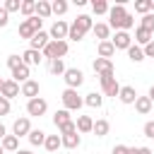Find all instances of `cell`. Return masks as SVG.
I'll use <instances>...</instances> for the list:
<instances>
[{
	"label": "cell",
	"mask_w": 154,
	"mask_h": 154,
	"mask_svg": "<svg viewBox=\"0 0 154 154\" xmlns=\"http://www.w3.org/2000/svg\"><path fill=\"white\" fill-rule=\"evenodd\" d=\"M132 24H135V17L125 10L123 0L116 2L113 7H108V26H111V29H116V31H128Z\"/></svg>",
	"instance_id": "obj_1"
},
{
	"label": "cell",
	"mask_w": 154,
	"mask_h": 154,
	"mask_svg": "<svg viewBox=\"0 0 154 154\" xmlns=\"http://www.w3.org/2000/svg\"><path fill=\"white\" fill-rule=\"evenodd\" d=\"M67 51H70L67 41H48V46L41 51V55L46 60H63V55H67Z\"/></svg>",
	"instance_id": "obj_2"
},
{
	"label": "cell",
	"mask_w": 154,
	"mask_h": 154,
	"mask_svg": "<svg viewBox=\"0 0 154 154\" xmlns=\"http://www.w3.org/2000/svg\"><path fill=\"white\" fill-rule=\"evenodd\" d=\"M60 99H63V108L65 111H79L82 103H84V99L77 94V89H65Z\"/></svg>",
	"instance_id": "obj_3"
},
{
	"label": "cell",
	"mask_w": 154,
	"mask_h": 154,
	"mask_svg": "<svg viewBox=\"0 0 154 154\" xmlns=\"http://www.w3.org/2000/svg\"><path fill=\"white\" fill-rule=\"evenodd\" d=\"M67 31H70V24L65 19H55L53 26H51V31H48V36H51V41H65Z\"/></svg>",
	"instance_id": "obj_4"
},
{
	"label": "cell",
	"mask_w": 154,
	"mask_h": 154,
	"mask_svg": "<svg viewBox=\"0 0 154 154\" xmlns=\"http://www.w3.org/2000/svg\"><path fill=\"white\" fill-rule=\"evenodd\" d=\"M63 79H65L67 89H77V87H82V82H84V72L77 70V67H67L65 75H63Z\"/></svg>",
	"instance_id": "obj_5"
},
{
	"label": "cell",
	"mask_w": 154,
	"mask_h": 154,
	"mask_svg": "<svg viewBox=\"0 0 154 154\" xmlns=\"http://www.w3.org/2000/svg\"><path fill=\"white\" fill-rule=\"evenodd\" d=\"M46 111H48V101H46V99L36 96V99H29V101H26V113H29V116L41 118Z\"/></svg>",
	"instance_id": "obj_6"
},
{
	"label": "cell",
	"mask_w": 154,
	"mask_h": 154,
	"mask_svg": "<svg viewBox=\"0 0 154 154\" xmlns=\"http://www.w3.org/2000/svg\"><path fill=\"white\" fill-rule=\"evenodd\" d=\"M29 132H31V120H29V116L17 118V120H14V125H12V135L19 140V137H26Z\"/></svg>",
	"instance_id": "obj_7"
},
{
	"label": "cell",
	"mask_w": 154,
	"mask_h": 154,
	"mask_svg": "<svg viewBox=\"0 0 154 154\" xmlns=\"http://www.w3.org/2000/svg\"><path fill=\"white\" fill-rule=\"evenodd\" d=\"M111 43H113L116 51H128V48L132 46V36H130L128 31H116V36L111 38Z\"/></svg>",
	"instance_id": "obj_8"
},
{
	"label": "cell",
	"mask_w": 154,
	"mask_h": 154,
	"mask_svg": "<svg viewBox=\"0 0 154 154\" xmlns=\"http://www.w3.org/2000/svg\"><path fill=\"white\" fill-rule=\"evenodd\" d=\"M91 67H94V72H96L99 77H113V63L106 60V58H96Z\"/></svg>",
	"instance_id": "obj_9"
},
{
	"label": "cell",
	"mask_w": 154,
	"mask_h": 154,
	"mask_svg": "<svg viewBox=\"0 0 154 154\" xmlns=\"http://www.w3.org/2000/svg\"><path fill=\"white\" fill-rule=\"evenodd\" d=\"M99 82H101V89H103V94L106 96H118V91H120V84H118V79L116 77H99Z\"/></svg>",
	"instance_id": "obj_10"
},
{
	"label": "cell",
	"mask_w": 154,
	"mask_h": 154,
	"mask_svg": "<svg viewBox=\"0 0 154 154\" xmlns=\"http://www.w3.org/2000/svg\"><path fill=\"white\" fill-rule=\"evenodd\" d=\"M48 41H51V36H48V34H46V31L41 29V31H36V34L31 36V41H29V48H31V51H38V53H41V51H43V48L48 46Z\"/></svg>",
	"instance_id": "obj_11"
},
{
	"label": "cell",
	"mask_w": 154,
	"mask_h": 154,
	"mask_svg": "<svg viewBox=\"0 0 154 154\" xmlns=\"http://www.w3.org/2000/svg\"><path fill=\"white\" fill-rule=\"evenodd\" d=\"M0 96H5L7 101H10V99H14V96H19V84H17L14 79H2Z\"/></svg>",
	"instance_id": "obj_12"
},
{
	"label": "cell",
	"mask_w": 154,
	"mask_h": 154,
	"mask_svg": "<svg viewBox=\"0 0 154 154\" xmlns=\"http://www.w3.org/2000/svg\"><path fill=\"white\" fill-rule=\"evenodd\" d=\"M19 94L26 99H36L38 96V82L36 79H26L24 84H19Z\"/></svg>",
	"instance_id": "obj_13"
},
{
	"label": "cell",
	"mask_w": 154,
	"mask_h": 154,
	"mask_svg": "<svg viewBox=\"0 0 154 154\" xmlns=\"http://www.w3.org/2000/svg\"><path fill=\"white\" fill-rule=\"evenodd\" d=\"M43 60V55L38 53V51H31V48H26L24 53H22V63L26 65V67H31V65H38Z\"/></svg>",
	"instance_id": "obj_14"
},
{
	"label": "cell",
	"mask_w": 154,
	"mask_h": 154,
	"mask_svg": "<svg viewBox=\"0 0 154 154\" xmlns=\"http://www.w3.org/2000/svg\"><path fill=\"white\" fill-rule=\"evenodd\" d=\"M118 99H120V103H135V99H137V91H135V87H130V84L120 87V91H118Z\"/></svg>",
	"instance_id": "obj_15"
},
{
	"label": "cell",
	"mask_w": 154,
	"mask_h": 154,
	"mask_svg": "<svg viewBox=\"0 0 154 154\" xmlns=\"http://www.w3.org/2000/svg\"><path fill=\"white\" fill-rule=\"evenodd\" d=\"M79 142H82V137H79V132H70V135H60V144H63L65 149H77V147H79Z\"/></svg>",
	"instance_id": "obj_16"
},
{
	"label": "cell",
	"mask_w": 154,
	"mask_h": 154,
	"mask_svg": "<svg viewBox=\"0 0 154 154\" xmlns=\"http://www.w3.org/2000/svg\"><path fill=\"white\" fill-rule=\"evenodd\" d=\"M91 31H94V36H96L99 41H108V38H111V26L103 24V22H96Z\"/></svg>",
	"instance_id": "obj_17"
},
{
	"label": "cell",
	"mask_w": 154,
	"mask_h": 154,
	"mask_svg": "<svg viewBox=\"0 0 154 154\" xmlns=\"http://www.w3.org/2000/svg\"><path fill=\"white\" fill-rule=\"evenodd\" d=\"M152 106H154V103L149 101V96H137V99H135V111H137L140 116H147V113L152 111Z\"/></svg>",
	"instance_id": "obj_18"
},
{
	"label": "cell",
	"mask_w": 154,
	"mask_h": 154,
	"mask_svg": "<svg viewBox=\"0 0 154 154\" xmlns=\"http://www.w3.org/2000/svg\"><path fill=\"white\" fill-rule=\"evenodd\" d=\"M67 123H72V118H70V111H65V108H60V111H55L53 113V125L60 130L63 125H67Z\"/></svg>",
	"instance_id": "obj_19"
},
{
	"label": "cell",
	"mask_w": 154,
	"mask_h": 154,
	"mask_svg": "<svg viewBox=\"0 0 154 154\" xmlns=\"http://www.w3.org/2000/svg\"><path fill=\"white\" fill-rule=\"evenodd\" d=\"M72 24H75V26H77L79 31H84V34L94 29V22H91V17H89V14H79V17H77V19L72 22Z\"/></svg>",
	"instance_id": "obj_20"
},
{
	"label": "cell",
	"mask_w": 154,
	"mask_h": 154,
	"mask_svg": "<svg viewBox=\"0 0 154 154\" xmlns=\"http://www.w3.org/2000/svg\"><path fill=\"white\" fill-rule=\"evenodd\" d=\"M96 51H99V58H106V60H111V55L116 53V48H113V43H111V38H108V41H99V46H96Z\"/></svg>",
	"instance_id": "obj_21"
},
{
	"label": "cell",
	"mask_w": 154,
	"mask_h": 154,
	"mask_svg": "<svg viewBox=\"0 0 154 154\" xmlns=\"http://www.w3.org/2000/svg\"><path fill=\"white\" fill-rule=\"evenodd\" d=\"M108 130H111V125H108V120H106V118H99V120H94V128H91V132H94L96 137H106V135H108Z\"/></svg>",
	"instance_id": "obj_22"
},
{
	"label": "cell",
	"mask_w": 154,
	"mask_h": 154,
	"mask_svg": "<svg viewBox=\"0 0 154 154\" xmlns=\"http://www.w3.org/2000/svg\"><path fill=\"white\" fill-rule=\"evenodd\" d=\"M149 41H152V34H149V31H144L142 26H137V29H135V46L144 48Z\"/></svg>",
	"instance_id": "obj_23"
},
{
	"label": "cell",
	"mask_w": 154,
	"mask_h": 154,
	"mask_svg": "<svg viewBox=\"0 0 154 154\" xmlns=\"http://www.w3.org/2000/svg\"><path fill=\"white\" fill-rule=\"evenodd\" d=\"M12 79H14V82H17V84H19V82H22V84H24V82H26V79H29V67H26V65H24V63H22V65H17V67H14V70H12Z\"/></svg>",
	"instance_id": "obj_24"
},
{
	"label": "cell",
	"mask_w": 154,
	"mask_h": 154,
	"mask_svg": "<svg viewBox=\"0 0 154 154\" xmlns=\"http://www.w3.org/2000/svg\"><path fill=\"white\" fill-rule=\"evenodd\" d=\"M75 128H77V132H91V128H94V120H91L89 116H77V123H75Z\"/></svg>",
	"instance_id": "obj_25"
},
{
	"label": "cell",
	"mask_w": 154,
	"mask_h": 154,
	"mask_svg": "<svg viewBox=\"0 0 154 154\" xmlns=\"http://www.w3.org/2000/svg\"><path fill=\"white\" fill-rule=\"evenodd\" d=\"M0 144H2L5 152H17V149H19V140H17L14 135H5V137L0 140Z\"/></svg>",
	"instance_id": "obj_26"
},
{
	"label": "cell",
	"mask_w": 154,
	"mask_h": 154,
	"mask_svg": "<svg viewBox=\"0 0 154 154\" xmlns=\"http://www.w3.org/2000/svg\"><path fill=\"white\" fill-rule=\"evenodd\" d=\"M53 12H51V2H46V0H38L36 2V17L38 19H48Z\"/></svg>",
	"instance_id": "obj_27"
},
{
	"label": "cell",
	"mask_w": 154,
	"mask_h": 154,
	"mask_svg": "<svg viewBox=\"0 0 154 154\" xmlns=\"http://www.w3.org/2000/svg\"><path fill=\"white\" fill-rule=\"evenodd\" d=\"M19 12H22L26 19H29V17H34V14H36V0H22Z\"/></svg>",
	"instance_id": "obj_28"
},
{
	"label": "cell",
	"mask_w": 154,
	"mask_h": 154,
	"mask_svg": "<svg viewBox=\"0 0 154 154\" xmlns=\"http://www.w3.org/2000/svg\"><path fill=\"white\" fill-rule=\"evenodd\" d=\"M84 103H87L89 108H101L103 96H101V94H96V91H91V94H87V96H84Z\"/></svg>",
	"instance_id": "obj_29"
},
{
	"label": "cell",
	"mask_w": 154,
	"mask_h": 154,
	"mask_svg": "<svg viewBox=\"0 0 154 154\" xmlns=\"http://www.w3.org/2000/svg\"><path fill=\"white\" fill-rule=\"evenodd\" d=\"M26 137H29V142H31L34 147H41V144L46 142V132H43V130H34V128H31V132H29Z\"/></svg>",
	"instance_id": "obj_30"
},
{
	"label": "cell",
	"mask_w": 154,
	"mask_h": 154,
	"mask_svg": "<svg viewBox=\"0 0 154 154\" xmlns=\"http://www.w3.org/2000/svg\"><path fill=\"white\" fill-rule=\"evenodd\" d=\"M43 147L48 149V152H58L63 144H60V135H46V142H43Z\"/></svg>",
	"instance_id": "obj_31"
},
{
	"label": "cell",
	"mask_w": 154,
	"mask_h": 154,
	"mask_svg": "<svg viewBox=\"0 0 154 154\" xmlns=\"http://www.w3.org/2000/svg\"><path fill=\"white\" fill-rule=\"evenodd\" d=\"M67 7H70V5H67L65 0H53V2H51V12H53V14H58V17H60V14H65V12H67Z\"/></svg>",
	"instance_id": "obj_32"
},
{
	"label": "cell",
	"mask_w": 154,
	"mask_h": 154,
	"mask_svg": "<svg viewBox=\"0 0 154 154\" xmlns=\"http://www.w3.org/2000/svg\"><path fill=\"white\" fill-rule=\"evenodd\" d=\"M34 34H36V31H34V26L29 24V19H24V22L19 24V36H22V38H29V41H31V36H34Z\"/></svg>",
	"instance_id": "obj_33"
},
{
	"label": "cell",
	"mask_w": 154,
	"mask_h": 154,
	"mask_svg": "<svg viewBox=\"0 0 154 154\" xmlns=\"http://www.w3.org/2000/svg\"><path fill=\"white\" fill-rule=\"evenodd\" d=\"M128 58H130L132 63H142V60H144V53H142L140 46H130V48H128Z\"/></svg>",
	"instance_id": "obj_34"
},
{
	"label": "cell",
	"mask_w": 154,
	"mask_h": 154,
	"mask_svg": "<svg viewBox=\"0 0 154 154\" xmlns=\"http://www.w3.org/2000/svg\"><path fill=\"white\" fill-rule=\"evenodd\" d=\"M48 70H51V75H65V63L63 60H48Z\"/></svg>",
	"instance_id": "obj_35"
},
{
	"label": "cell",
	"mask_w": 154,
	"mask_h": 154,
	"mask_svg": "<svg viewBox=\"0 0 154 154\" xmlns=\"http://www.w3.org/2000/svg\"><path fill=\"white\" fill-rule=\"evenodd\" d=\"M91 10H94V14H108V2L106 0H91Z\"/></svg>",
	"instance_id": "obj_36"
},
{
	"label": "cell",
	"mask_w": 154,
	"mask_h": 154,
	"mask_svg": "<svg viewBox=\"0 0 154 154\" xmlns=\"http://www.w3.org/2000/svg\"><path fill=\"white\" fill-rule=\"evenodd\" d=\"M149 10H152V0H135V12L149 14Z\"/></svg>",
	"instance_id": "obj_37"
},
{
	"label": "cell",
	"mask_w": 154,
	"mask_h": 154,
	"mask_svg": "<svg viewBox=\"0 0 154 154\" xmlns=\"http://www.w3.org/2000/svg\"><path fill=\"white\" fill-rule=\"evenodd\" d=\"M144 31H149V34H154V14L149 12V14H142V24H140Z\"/></svg>",
	"instance_id": "obj_38"
},
{
	"label": "cell",
	"mask_w": 154,
	"mask_h": 154,
	"mask_svg": "<svg viewBox=\"0 0 154 154\" xmlns=\"http://www.w3.org/2000/svg\"><path fill=\"white\" fill-rule=\"evenodd\" d=\"M19 7H22V0H5V5H2V10L10 14V12H19Z\"/></svg>",
	"instance_id": "obj_39"
},
{
	"label": "cell",
	"mask_w": 154,
	"mask_h": 154,
	"mask_svg": "<svg viewBox=\"0 0 154 154\" xmlns=\"http://www.w3.org/2000/svg\"><path fill=\"white\" fill-rule=\"evenodd\" d=\"M67 38L77 43V41H82V38H84V31H79V29H77L75 24H70V31H67Z\"/></svg>",
	"instance_id": "obj_40"
},
{
	"label": "cell",
	"mask_w": 154,
	"mask_h": 154,
	"mask_svg": "<svg viewBox=\"0 0 154 154\" xmlns=\"http://www.w3.org/2000/svg\"><path fill=\"white\" fill-rule=\"evenodd\" d=\"M17 65H22V55H7V67L14 70Z\"/></svg>",
	"instance_id": "obj_41"
},
{
	"label": "cell",
	"mask_w": 154,
	"mask_h": 154,
	"mask_svg": "<svg viewBox=\"0 0 154 154\" xmlns=\"http://www.w3.org/2000/svg\"><path fill=\"white\" fill-rule=\"evenodd\" d=\"M142 130H144V137H152L154 140V120H147Z\"/></svg>",
	"instance_id": "obj_42"
},
{
	"label": "cell",
	"mask_w": 154,
	"mask_h": 154,
	"mask_svg": "<svg viewBox=\"0 0 154 154\" xmlns=\"http://www.w3.org/2000/svg\"><path fill=\"white\" fill-rule=\"evenodd\" d=\"M142 53H144V58H154V38H152V41L142 48Z\"/></svg>",
	"instance_id": "obj_43"
},
{
	"label": "cell",
	"mask_w": 154,
	"mask_h": 154,
	"mask_svg": "<svg viewBox=\"0 0 154 154\" xmlns=\"http://www.w3.org/2000/svg\"><path fill=\"white\" fill-rule=\"evenodd\" d=\"M10 113V101L5 96H0V116H7Z\"/></svg>",
	"instance_id": "obj_44"
},
{
	"label": "cell",
	"mask_w": 154,
	"mask_h": 154,
	"mask_svg": "<svg viewBox=\"0 0 154 154\" xmlns=\"http://www.w3.org/2000/svg\"><path fill=\"white\" fill-rule=\"evenodd\" d=\"M29 24L34 26V31H41V24H43V19H38V17L34 14V17H29Z\"/></svg>",
	"instance_id": "obj_45"
},
{
	"label": "cell",
	"mask_w": 154,
	"mask_h": 154,
	"mask_svg": "<svg viewBox=\"0 0 154 154\" xmlns=\"http://www.w3.org/2000/svg\"><path fill=\"white\" fill-rule=\"evenodd\" d=\"M70 132H77V128H75V120H72V123H67V125H63V128H60V135H70Z\"/></svg>",
	"instance_id": "obj_46"
},
{
	"label": "cell",
	"mask_w": 154,
	"mask_h": 154,
	"mask_svg": "<svg viewBox=\"0 0 154 154\" xmlns=\"http://www.w3.org/2000/svg\"><path fill=\"white\" fill-rule=\"evenodd\" d=\"M7 24H10V14L0 7V29H2V26H7Z\"/></svg>",
	"instance_id": "obj_47"
},
{
	"label": "cell",
	"mask_w": 154,
	"mask_h": 154,
	"mask_svg": "<svg viewBox=\"0 0 154 154\" xmlns=\"http://www.w3.org/2000/svg\"><path fill=\"white\" fill-rule=\"evenodd\" d=\"M128 149H130V147H125V144H116L111 154H128Z\"/></svg>",
	"instance_id": "obj_48"
},
{
	"label": "cell",
	"mask_w": 154,
	"mask_h": 154,
	"mask_svg": "<svg viewBox=\"0 0 154 154\" xmlns=\"http://www.w3.org/2000/svg\"><path fill=\"white\" fill-rule=\"evenodd\" d=\"M137 154H152L149 147H137Z\"/></svg>",
	"instance_id": "obj_49"
},
{
	"label": "cell",
	"mask_w": 154,
	"mask_h": 154,
	"mask_svg": "<svg viewBox=\"0 0 154 154\" xmlns=\"http://www.w3.org/2000/svg\"><path fill=\"white\" fill-rule=\"evenodd\" d=\"M147 96H149V101H152V103H154V84H152V87H149V94H147Z\"/></svg>",
	"instance_id": "obj_50"
},
{
	"label": "cell",
	"mask_w": 154,
	"mask_h": 154,
	"mask_svg": "<svg viewBox=\"0 0 154 154\" xmlns=\"http://www.w3.org/2000/svg\"><path fill=\"white\" fill-rule=\"evenodd\" d=\"M5 135H7V130H5V125H2V123H0V140H2V137H5Z\"/></svg>",
	"instance_id": "obj_51"
},
{
	"label": "cell",
	"mask_w": 154,
	"mask_h": 154,
	"mask_svg": "<svg viewBox=\"0 0 154 154\" xmlns=\"http://www.w3.org/2000/svg\"><path fill=\"white\" fill-rule=\"evenodd\" d=\"M14 154H34V152H31V149H17Z\"/></svg>",
	"instance_id": "obj_52"
},
{
	"label": "cell",
	"mask_w": 154,
	"mask_h": 154,
	"mask_svg": "<svg viewBox=\"0 0 154 154\" xmlns=\"http://www.w3.org/2000/svg\"><path fill=\"white\" fill-rule=\"evenodd\" d=\"M128 154H137V147H130V149H128Z\"/></svg>",
	"instance_id": "obj_53"
},
{
	"label": "cell",
	"mask_w": 154,
	"mask_h": 154,
	"mask_svg": "<svg viewBox=\"0 0 154 154\" xmlns=\"http://www.w3.org/2000/svg\"><path fill=\"white\" fill-rule=\"evenodd\" d=\"M0 154H5V149H2V144H0Z\"/></svg>",
	"instance_id": "obj_54"
},
{
	"label": "cell",
	"mask_w": 154,
	"mask_h": 154,
	"mask_svg": "<svg viewBox=\"0 0 154 154\" xmlns=\"http://www.w3.org/2000/svg\"><path fill=\"white\" fill-rule=\"evenodd\" d=\"M152 10H154V0H152Z\"/></svg>",
	"instance_id": "obj_55"
},
{
	"label": "cell",
	"mask_w": 154,
	"mask_h": 154,
	"mask_svg": "<svg viewBox=\"0 0 154 154\" xmlns=\"http://www.w3.org/2000/svg\"><path fill=\"white\" fill-rule=\"evenodd\" d=\"M0 87H2V79H0Z\"/></svg>",
	"instance_id": "obj_56"
}]
</instances>
